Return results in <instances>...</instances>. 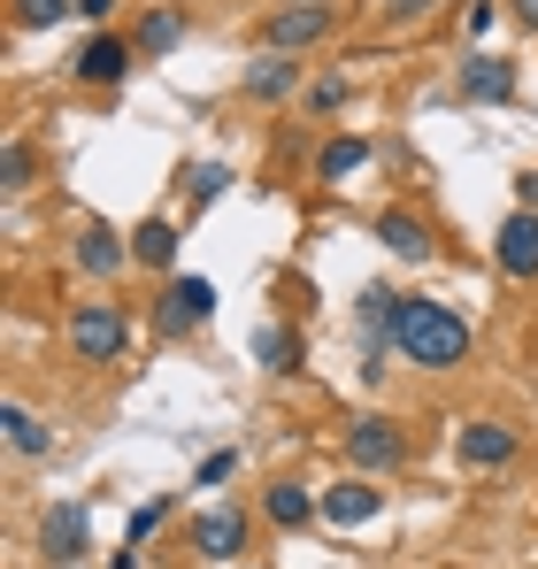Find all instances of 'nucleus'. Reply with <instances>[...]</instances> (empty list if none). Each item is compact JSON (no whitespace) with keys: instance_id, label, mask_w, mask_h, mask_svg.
<instances>
[{"instance_id":"nucleus-1","label":"nucleus","mask_w":538,"mask_h":569,"mask_svg":"<svg viewBox=\"0 0 538 569\" xmlns=\"http://www.w3.org/2000/svg\"><path fill=\"white\" fill-rule=\"evenodd\" d=\"M392 347H400L416 370H461V362H469V323L454 316L447 300L408 292L400 316H392Z\"/></svg>"},{"instance_id":"nucleus-2","label":"nucleus","mask_w":538,"mask_h":569,"mask_svg":"<svg viewBox=\"0 0 538 569\" xmlns=\"http://www.w3.org/2000/svg\"><path fill=\"white\" fill-rule=\"evenodd\" d=\"M70 355H78L86 370H116V362L131 355V308H116V300H78V308H70Z\"/></svg>"},{"instance_id":"nucleus-3","label":"nucleus","mask_w":538,"mask_h":569,"mask_svg":"<svg viewBox=\"0 0 538 569\" xmlns=\"http://www.w3.org/2000/svg\"><path fill=\"white\" fill-rule=\"evenodd\" d=\"M247 539H255V516H247V508H208V516L192 523V555H200V562H239Z\"/></svg>"},{"instance_id":"nucleus-4","label":"nucleus","mask_w":538,"mask_h":569,"mask_svg":"<svg viewBox=\"0 0 538 569\" xmlns=\"http://www.w3.org/2000/svg\"><path fill=\"white\" fill-rule=\"evenodd\" d=\"M347 455H355L361 477H377V470H400V462H408V439H400L392 416H361L355 431H347Z\"/></svg>"},{"instance_id":"nucleus-5","label":"nucleus","mask_w":538,"mask_h":569,"mask_svg":"<svg viewBox=\"0 0 538 569\" xmlns=\"http://www.w3.org/2000/svg\"><path fill=\"white\" fill-rule=\"evenodd\" d=\"M392 316H400V300H392L385 284H361V300H355V323H361V378H385V370H377V355L392 347Z\"/></svg>"},{"instance_id":"nucleus-6","label":"nucleus","mask_w":538,"mask_h":569,"mask_svg":"<svg viewBox=\"0 0 538 569\" xmlns=\"http://www.w3.org/2000/svg\"><path fill=\"white\" fill-rule=\"evenodd\" d=\"M208 316H216V284L208 278H170L162 300H155V323H162V331H200Z\"/></svg>"},{"instance_id":"nucleus-7","label":"nucleus","mask_w":538,"mask_h":569,"mask_svg":"<svg viewBox=\"0 0 538 569\" xmlns=\"http://www.w3.org/2000/svg\"><path fill=\"white\" fill-rule=\"evenodd\" d=\"M331 31V0H300V8H277L262 23V39L277 47V54H300V47H316Z\"/></svg>"},{"instance_id":"nucleus-8","label":"nucleus","mask_w":538,"mask_h":569,"mask_svg":"<svg viewBox=\"0 0 538 569\" xmlns=\"http://www.w3.org/2000/svg\"><path fill=\"white\" fill-rule=\"evenodd\" d=\"M131 62H139V47H131L123 31H92L86 54H78V86H123Z\"/></svg>"},{"instance_id":"nucleus-9","label":"nucleus","mask_w":538,"mask_h":569,"mask_svg":"<svg viewBox=\"0 0 538 569\" xmlns=\"http://www.w3.org/2000/svg\"><path fill=\"white\" fill-rule=\"evenodd\" d=\"M492 262L508 278H538V208H516L500 231H492Z\"/></svg>"},{"instance_id":"nucleus-10","label":"nucleus","mask_w":538,"mask_h":569,"mask_svg":"<svg viewBox=\"0 0 538 569\" xmlns=\"http://www.w3.org/2000/svg\"><path fill=\"white\" fill-rule=\"evenodd\" d=\"M39 547H47V562H86V555H92L86 508H78V500H54L47 523H39Z\"/></svg>"},{"instance_id":"nucleus-11","label":"nucleus","mask_w":538,"mask_h":569,"mask_svg":"<svg viewBox=\"0 0 538 569\" xmlns=\"http://www.w3.org/2000/svg\"><path fill=\"white\" fill-rule=\"evenodd\" d=\"M377 247H385V254H400V262H431V254H439L431 223H424V216H408V208H385V216H377Z\"/></svg>"},{"instance_id":"nucleus-12","label":"nucleus","mask_w":538,"mask_h":569,"mask_svg":"<svg viewBox=\"0 0 538 569\" xmlns=\"http://www.w3.org/2000/svg\"><path fill=\"white\" fill-rule=\"evenodd\" d=\"M377 508H385V492H377L369 477H347V485H331V492H323V523H339V531L369 523Z\"/></svg>"},{"instance_id":"nucleus-13","label":"nucleus","mask_w":538,"mask_h":569,"mask_svg":"<svg viewBox=\"0 0 538 569\" xmlns=\"http://www.w3.org/2000/svg\"><path fill=\"white\" fill-rule=\"evenodd\" d=\"M461 462L469 470H500V462H516V431L508 423H461Z\"/></svg>"},{"instance_id":"nucleus-14","label":"nucleus","mask_w":538,"mask_h":569,"mask_svg":"<svg viewBox=\"0 0 538 569\" xmlns=\"http://www.w3.org/2000/svg\"><path fill=\"white\" fill-rule=\"evenodd\" d=\"M123 262H131V239H116L108 223H86V231H78V270H86V278H116Z\"/></svg>"},{"instance_id":"nucleus-15","label":"nucleus","mask_w":538,"mask_h":569,"mask_svg":"<svg viewBox=\"0 0 538 569\" xmlns=\"http://www.w3.org/2000/svg\"><path fill=\"white\" fill-rule=\"evenodd\" d=\"M262 516L277 523V531H300L308 516H323V500H316L308 485H292V477H277V485L262 492Z\"/></svg>"},{"instance_id":"nucleus-16","label":"nucleus","mask_w":538,"mask_h":569,"mask_svg":"<svg viewBox=\"0 0 538 569\" xmlns=\"http://www.w3.org/2000/svg\"><path fill=\"white\" fill-rule=\"evenodd\" d=\"M0 431H8V455H23V462H31V455H54V431H47L23 400H0Z\"/></svg>"},{"instance_id":"nucleus-17","label":"nucleus","mask_w":538,"mask_h":569,"mask_svg":"<svg viewBox=\"0 0 538 569\" xmlns=\"http://www.w3.org/2000/svg\"><path fill=\"white\" fill-rule=\"evenodd\" d=\"M178 39H185V8H147V16H139V31H131V47H139L147 62L178 54Z\"/></svg>"},{"instance_id":"nucleus-18","label":"nucleus","mask_w":538,"mask_h":569,"mask_svg":"<svg viewBox=\"0 0 538 569\" xmlns=\"http://www.w3.org/2000/svg\"><path fill=\"white\" fill-rule=\"evenodd\" d=\"M508 93H516V62H500V54L461 62V100H508Z\"/></svg>"},{"instance_id":"nucleus-19","label":"nucleus","mask_w":538,"mask_h":569,"mask_svg":"<svg viewBox=\"0 0 538 569\" xmlns=\"http://www.w3.org/2000/svg\"><path fill=\"white\" fill-rule=\"evenodd\" d=\"M255 355H262L269 378H300V362H308L300 331H285V323H262V331H255Z\"/></svg>"},{"instance_id":"nucleus-20","label":"nucleus","mask_w":538,"mask_h":569,"mask_svg":"<svg viewBox=\"0 0 538 569\" xmlns=\"http://www.w3.org/2000/svg\"><path fill=\"white\" fill-rule=\"evenodd\" d=\"M131 262H147V270H178V223H170V216H147V223L131 231Z\"/></svg>"},{"instance_id":"nucleus-21","label":"nucleus","mask_w":538,"mask_h":569,"mask_svg":"<svg viewBox=\"0 0 538 569\" xmlns=\"http://www.w3.org/2000/svg\"><path fill=\"white\" fill-rule=\"evenodd\" d=\"M285 93H300V62H292V54H277V47H269L262 62H255V70H247V100H285Z\"/></svg>"},{"instance_id":"nucleus-22","label":"nucleus","mask_w":538,"mask_h":569,"mask_svg":"<svg viewBox=\"0 0 538 569\" xmlns=\"http://www.w3.org/2000/svg\"><path fill=\"white\" fill-rule=\"evenodd\" d=\"M361 162H369V139H331V147L316 154V178H323V186H339V178H355Z\"/></svg>"},{"instance_id":"nucleus-23","label":"nucleus","mask_w":538,"mask_h":569,"mask_svg":"<svg viewBox=\"0 0 538 569\" xmlns=\"http://www.w3.org/2000/svg\"><path fill=\"white\" fill-rule=\"evenodd\" d=\"M62 16H78V0H8V23H16V31H47V23H62Z\"/></svg>"},{"instance_id":"nucleus-24","label":"nucleus","mask_w":538,"mask_h":569,"mask_svg":"<svg viewBox=\"0 0 538 569\" xmlns=\"http://www.w3.org/2000/svg\"><path fill=\"white\" fill-rule=\"evenodd\" d=\"M39 178V154H31V139H8L0 147V192H23Z\"/></svg>"},{"instance_id":"nucleus-25","label":"nucleus","mask_w":538,"mask_h":569,"mask_svg":"<svg viewBox=\"0 0 538 569\" xmlns=\"http://www.w3.org/2000/svg\"><path fill=\"white\" fill-rule=\"evenodd\" d=\"M223 186H231V170H223V162H200V170H192V208L223 200Z\"/></svg>"},{"instance_id":"nucleus-26","label":"nucleus","mask_w":538,"mask_h":569,"mask_svg":"<svg viewBox=\"0 0 538 569\" xmlns=\"http://www.w3.org/2000/svg\"><path fill=\"white\" fill-rule=\"evenodd\" d=\"M347 93H355L347 78H323V86H308V108H316V116H339V108H347Z\"/></svg>"},{"instance_id":"nucleus-27","label":"nucleus","mask_w":538,"mask_h":569,"mask_svg":"<svg viewBox=\"0 0 538 569\" xmlns=\"http://www.w3.org/2000/svg\"><path fill=\"white\" fill-rule=\"evenodd\" d=\"M162 516H170V492H155V500H139V516H131V539H147V531H155Z\"/></svg>"},{"instance_id":"nucleus-28","label":"nucleus","mask_w":538,"mask_h":569,"mask_svg":"<svg viewBox=\"0 0 538 569\" xmlns=\"http://www.w3.org/2000/svg\"><path fill=\"white\" fill-rule=\"evenodd\" d=\"M239 470V455H231V447H223V455H208V462H200V485H223V477Z\"/></svg>"},{"instance_id":"nucleus-29","label":"nucleus","mask_w":538,"mask_h":569,"mask_svg":"<svg viewBox=\"0 0 538 569\" xmlns=\"http://www.w3.org/2000/svg\"><path fill=\"white\" fill-rule=\"evenodd\" d=\"M492 23H500V8H492V0H477V8H469V39H485Z\"/></svg>"},{"instance_id":"nucleus-30","label":"nucleus","mask_w":538,"mask_h":569,"mask_svg":"<svg viewBox=\"0 0 538 569\" xmlns=\"http://www.w3.org/2000/svg\"><path fill=\"white\" fill-rule=\"evenodd\" d=\"M385 16L392 23H416V16H431V0H385Z\"/></svg>"},{"instance_id":"nucleus-31","label":"nucleus","mask_w":538,"mask_h":569,"mask_svg":"<svg viewBox=\"0 0 538 569\" xmlns=\"http://www.w3.org/2000/svg\"><path fill=\"white\" fill-rule=\"evenodd\" d=\"M78 16H86V23H108V16H116V0H78Z\"/></svg>"},{"instance_id":"nucleus-32","label":"nucleus","mask_w":538,"mask_h":569,"mask_svg":"<svg viewBox=\"0 0 538 569\" xmlns=\"http://www.w3.org/2000/svg\"><path fill=\"white\" fill-rule=\"evenodd\" d=\"M516 200H524V208H538V170H524V178H516Z\"/></svg>"},{"instance_id":"nucleus-33","label":"nucleus","mask_w":538,"mask_h":569,"mask_svg":"<svg viewBox=\"0 0 538 569\" xmlns=\"http://www.w3.org/2000/svg\"><path fill=\"white\" fill-rule=\"evenodd\" d=\"M516 16H524V23H531V31H538V0H516Z\"/></svg>"},{"instance_id":"nucleus-34","label":"nucleus","mask_w":538,"mask_h":569,"mask_svg":"<svg viewBox=\"0 0 538 569\" xmlns=\"http://www.w3.org/2000/svg\"><path fill=\"white\" fill-rule=\"evenodd\" d=\"M108 569H139V562H131V555H116V562H108Z\"/></svg>"},{"instance_id":"nucleus-35","label":"nucleus","mask_w":538,"mask_h":569,"mask_svg":"<svg viewBox=\"0 0 538 569\" xmlns=\"http://www.w3.org/2000/svg\"><path fill=\"white\" fill-rule=\"evenodd\" d=\"M247 569H255V562H247Z\"/></svg>"}]
</instances>
